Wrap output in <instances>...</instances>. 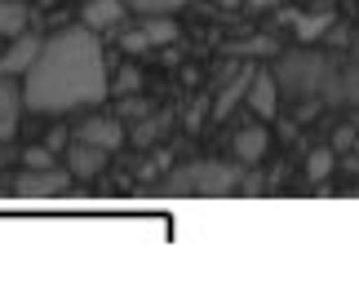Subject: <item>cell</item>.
<instances>
[{"label": "cell", "mask_w": 359, "mask_h": 292, "mask_svg": "<svg viewBox=\"0 0 359 292\" xmlns=\"http://www.w3.org/2000/svg\"><path fill=\"white\" fill-rule=\"evenodd\" d=\"M248 85H253V76H240L236 85H231L226 93H217V102H213V116L222 120V116H231V106L240 102V93H248Z\"/></svg>", "instance_id": "cell-14"}, {"label": "cell", "mask_w": 359, "mask_h": 292, "mask_svg": "<svg viewBox=\"0 0 359 292\" xmlns=\"http://www.w3.org/2000/svg\"><path fill=\"white\" fill-rule=\"evenodd\" d=\"M182 5H191V0H129V9H137V13H173Z\"/></svg>", "instance_id": "cell-15"}, {"label": "cell", "mask_w": 359, "mask_h": 292, "mask_svg": "<svg viewBox=\"0 0 359 292\" xmlns=\"http://www.w3.org/2000/svg\"><path fill=\"white\" fill-rule=\"evenodd\" d=\"M124 13H129V0H89L85 13H80V22L93 27V32H107V27L124 22Z\"/></svg>", "instance_id": "cell-8"}, {"label": "cell", "mask_w": 359, "mask_h": 292, "mask_svg": "<svg viewBox=\"0 0 359 292\" xmlns=\"http://www.w3.org/2000/svg\"><path fill=\"white\" fill-rule=\"evenodd\" d=\"M324 22H328V18H306V22H302V36H315V32H324Z\"/></svg>", "instance_id": "cell-19"}, {"label": "cell", "mask_w": 359, "mask_h": 292, "mask_svg": "<svg viewBox=\"0 0 359 292\" xmlns=\"http://www.w3.org/2000/svg\"><path fill=\"white\" fill-rule=\"evenodd\" d=\"M76 137H80V142H93V146H102V151H116V146H124V142H129L124 124H120V120H107V116H93V120H85V124L76 129Z\"/></svg>", "instance_id": "cell-6"}, {"label": "cell", "mask_w": 359, "mask_h": 292, "mask_svg": "<svg viewBox=\"0 0 359 292\" xmlns=\"http://www.w3.org/2000/svg\"><path fill=\"white\" fill-rule=\"evenodd\" d=\"M40 49H45V40H40V36H32V32L13 36V45L0 53V76H27V71H32V62L40 58Z\"/></svg>", "instance_id": "cell-4"}, {"label": "cell", "mask_w": 359, "mask_h": 292, "mask_svg": "<svg viewBox=\"0 0 359 292\" xmlns=\"http://www.w3.org/2000/svg\"><path fill=\"white\" fill-rule=\"evenodd\" d=\"M137 85H142L137 67H124V71L116 76V97H129V93H137Z\"/></svg>", "instance_id": "cell-18"}, {"label": "cell", "mask_w": 359, "mask_h": 292, "mask_svg": "<svg viewBox=\"0 0 359 292\" xmlns=\"http://www.w3.org/2000/svg\"><path fill=\"white\" fill-rule=\"evenodd\" d=\"M27 32V5L22 0H0V40H13Z\"/></svg>", "instance_id": "cell-11"}, {"label": "cell", "mask_w": 359, "mask_h": 292, "mask_svg": "<svg viewBox=\"0 0 359 292\" xmlns=\"http://www.w3.org/2000/svg\"><path fill=\"white\" fill-rule=\"evenodd\" d=\"M62 164H67V173H72V177H85V182H89V177H98V173H102L107 151H102V146H93V142H80V137H76V142L62 151Z\"/></svg>", "instance_id": "cell-5"}, {"label": "cell", "mask_w": 359, "mask_h": 292, "mask_svg": "<svg viewBox=\"0 0 359 292\" xmlns=\"http://www.w3.org/2000/svg\"><path fill=\"white\" fill-rule=\"evenodd\" d=\"M253 5H275V0H253Z\"/></svg>", "instance_id": "cell-21"}, {"label": "cell", "mask_w": 359, "mask_h": 292, "mask_svg": "<svg viewBox=\"0 0 359 292\" xmlns=\"http://www.w3.org/2000/svg\"><path fill=\"white\" fill-rule=\"evenodd\" d=\"M213 5H222V9H236V5H244V0H213Z\"/></svg>", "instance_id": "cell-20"}, {"label": "cell", "mask_w": 359, "mask_h": 292, "mask_svg": "<svg viewBox=\"0 0 359 292\" xmlns=\"http://www.w3.org/2000/svg\"><path fill=\"white\" fill-rule=\"evenodd\" d=\"M22 164L27 169H58V160H53V146H32L22 155Z\"/></svg>", "instance_id": "cell-16"}, {"label": "cell", "mask_w": 359, "mask_h": 292, "mask_svg": "<svg viewBox=\"0 0 359 292\" xmlns=\"http://www.w3.org/2000/svg\"><path fill=\"white\" fill-rule=\"evenodd\" d=\"M333 164H337V151H333V146L311 151V160H306V177H311V182H324V177L333 173Z\"/></svg>", "instance_id": "cell-12"}, {"label": "cell", "mask_w": 359, "mask_h": 292, "mask_svg": "<svg viewBox=\"0 0 359 292\" xmlns=\"http://www.w3.org/2000/svg\"><path fill=\"white\" fill-rule=\"evenodd\" d=\"M266 146H271V133L262 129V124L236 133V160H240V164H257L262 155H266Z\"/></svg>", "instance_id": "cell-10"}, {"label": "cell", "mask_w": 359, "mask_h": 292, "mask_svg": "<svg viewBox=\"0 0 359 292\" xmlns=\"http://www.w3.org/2000/svg\"><path fill=\"white\" fill-rule=\"evenodd\" d=\"M27 111L40 116H62L76 106H98L111 97L102 62V40L93 27H62L45 40L40 58L22 76Z\"/></svg>", "instance_id": "cell-1"}, {"label": "cell", "mask_w": 359, "mask_h": 292, "mask_svg": "<svg viewBox=\"0 0 359 292\" xmlns=\"http://www.w3.org/2000/svg\"><path fill=\"white\" fill-rule=\"evenodd\" d=\"M156 137H160V124H156V120H137L133 133H129V142H133V146H151Z\"/></svg>", "instance_id": "cell-17"}, {"label": "cell", "mask_w": 359, "mask_h": 292, "mask_svg": "<svg viewBox=\"0 0 359 292\" xmlns=\"http://www.w3.org/2000/svg\"><path fill=\"white\" fill-rule=\"evenodd\" d=\"M67 186H72V173L67 169H27L13 190H18V200H53Z\"/></svg>", "instance_id": "cell-3"}, {"label": "cell", "mask_w": 359, "mask_h": 292, "mask_svg": "<svg viewBox=\"0 0 359 292\" xmlns=\"http://www.w3.org/2000/svg\"><path fill=\"white\" fill-rule=\"evenodd\" d=\"M22 106H27V97H22L18 85H13V76H0V142H9V137L18 133Z\"/></svg>", "instance_id": "cell-7"}, {"label": "cell", "mask_w": 359, "mask_h": 292, "mask_svg": "<svg viewBox=\"0 0 359 292\" xmlns=\"http://www.w3.org/2000/svg\"><path fill=\"white\" fill-rule=\"evenodd\" d=\"M169 40H177V22L169 13H142V22H137L133 32H124L120 45H124V53H142V49L169 45Z\"/></svg>", "instance_id": "cell-2"}, {"label": "cell", "mask_w": 359, "mask_h": 292, "mask_svg": "<svg viewBox=\"0 0 359 292\" xmlns=\"http://www.w3.org/2000/svg\"><path fill=\"white\" fill-rule=\"evenodd\" d=\"M248 102L262 120H275V111H280V97H275V76L271 71H257L253 85H248Z\"/></svg>", "instance_id": "cell-9"}, {"label": "cell", "mask_w": 359, "mask_h": 292, "mask_svg": "<svg viewBox=\"0 0 359 292\" xmlns=\"http://www.w3.org/2000/svg\"><path fill=\"white\" fill-rule=\"evenodd\" d=\"M196 186L200 190H226V186H236V173H222V169H213V164H204V169L196 173Z\"/></svg>", "instance_id": "cell-13"}]
</instances>
